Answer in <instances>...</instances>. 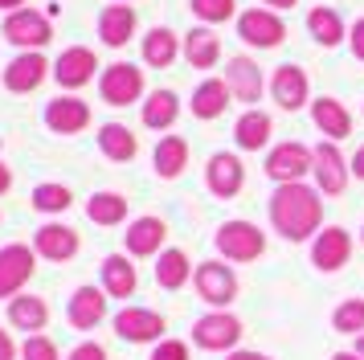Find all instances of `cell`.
<instances>
[{"label": "cell", "instance_id": "6da1fadb", "mask_svg": "<svg viewBox=\"0 0 364 360\" xmlns=\"http://www.w3.org/2000/svg\"><path fill=\"white\" fill-rule=\"evenodd\" d=\"M323 221V201L315 189H307L303 180L279 184L270 196V226L279 229L287 242H307L311 233H319Z\"/></svg>", "mask_w": 364, "mask_h": 360}, {"label": "cell", "instance_id": "7a4b0ae2", "mask_svg": "<svg viewBox=\"0 0 364 360\" xmlns=\"http://www.w3.org/2000/svg\"><path fill=\"white\" fill-rule=\"evenodd\" d=\"M213 242L230 262H254V258H262L266 233L254 226V221H225V226L217 229Z\"/></svg>", "mask_w": 364, "mask_h": 360}, {"label": "cell", "instance_id": "3957f363", "mask_svg": "<svg viewBox=\"0 0 364 360\" xmlns=\"http://www.w3.org/2000/svg\"><path fill=\"white\" fill-rule=\"evenodd\" d=\"M237 340H242V319L230 311H209L193 324V344L205 352H230Z\"/></svg>", "mask_w": 364, "mask_h": 360}, {"label": "cell", "instance_id": "277c9868", "mask_svg": "<svg viewBox=\"0 0 364 360\" xmlns=\"http://www.w3.org/2000/svg\"><path fill=\"white\" fill-rule=\"evenodd\" d=\"M193 282H197L200 299H205L209 307H217V311H225L233 299H237V278H233V270L225 266V262H200Z\"/></svg>", "mask_w": 364, "mask_h": 360}, {"label": "cell", "instance_id": "5b68a950", "mask_svg": "<svg viewBox=\"0 0 364 360\" xmlns=\"http://www.w3.org/2000/svg\"><path fill=\"white\" fill-rule=\"evenodd\" d=\"M37 270V250H29V245H4L0 250V299H17L21 287L33 278Z\"/></svg>", "mask_w": 364, "mask_h": 360}, {"label": "cell", "instance_id": "8992f818", "mask_svg": "<svg viewBox=\"0 0 364 360\" xmlns=\"http://www.w3.org/2000/svg\"><path fill=\"white\" fill-rule=\"evenodd\" d=\"M99 95L102 102H111V107H127L135 98L144 95V70H135L132 62H115L102 70L99 78Z\"/></svg>", "mask_w": 364, "mask_h": 360}, {"label": "cell", "instance_id": "52a82bcc", "mask_svg": "<svg viewBox=\"0 0 364 360\" xmlns=\"http://www.w3.org/2000/svg\"><path fill=\"white\" fill-rule=\"evenodd\" d=\"M0 33H4V41H13V46H21V49H41L53 37L46 13H37V9H17V13H9V21H4Z\"/></svg>", "mask_w": 364, "mask_h": 360}, {"label": "cell", "instance_id": "ba28073f", "mask_svg": "<svg viewBox=\"0 0 364 360\" xmlns=\"http://www.w3.org/2000/svg\"><path fill=\"white\" fill-rule=\"evenodd\" d=\"M311 168H315V152H307L303 144H279L266 156V176H274L279 184L303 180Z\"/></svg>", "mask_w": 364, "mask_h": 360}, {"label": "cell", "instance_id": "9c48e42d", "mask_svg": "<svg viewBox=\"0 0 364 360\" xmlns=\"http://www.w3.org/2000/svg\"><path fill=\"white\" fill-rule=\"evenodd\" d=\"M237 37H242L246 46L274 49L282 37H287V25H282L274 13H266V9H250V13L237 16Z\"/></svg>", "mask_w": 364, "mask_h": 360}, {"label": "cell", "instance_id": "30bf717a", "mask_svg": "<svg viewBox=\"0 0 364 360\" xmlns=\"http://www.w3.org/2000/svg\"><path fill=\"white\" fill-rule=\"evenodd\" d=\"M160 332H164V315L148 307H123L115 315V336L127 344H151L160 340Z\"/></svg>", "mask_w": 364, "mask_h": 360}, {"label": "cell", "instance_id": "8fae6325", "mask_svg": "<svg viewBox=\"0 0 364 360\" xmlns=\"http://www.w3.org/2000/svg\"><path fill=\"white\" fill-rule=\"evenodd\" d=\"M46 74H50V62H46L37 49H25L21 58L9 62V70H4V86H9L13 95H29V90H37V86L46 82Z\"/></svg>", "mask_w": 364, "mask_h": 360}, {"label": "cell", "instance_id": "7c38bea8", "mask_svg": "<svg viewBox=\"0 0 364 360\" xmlns=\"http://www.w3.org/2000/svg\"><path fill=\"white\" fill-rule=\"evenodd\" d=\"M33 250L50 262H70L78 254V229L62 226V221H50V226H41L33 233Z\"/></svg>", "mask_w": 364, "mask_h": 360}, {"label": "cell", "instance_id": "4fadbf2b", "mask_svg": "<svg viewBox=\"0 0 364 360\" xmlns=\"http://www.w3.org/2000/svg\"><path fill=\"white\" fill-rule=\"evenodd\" d=\"M315 184L323 196H340L348 189V168H344V156L336 152V144H319L315 147Z\"/></svg>", "mask_w": 364, "mask_h": 360}, {"label": "cell", "instance_id": "5bb4252c", "mask_svg": "<svg viewBox=\"0 0 364 360\" xmlns=\"http://www.w3.org/2000/svg\"><path fill=\"white\" fill-rule=\"evenodd\" d=\"M205 172H209V193L221 196V201L237 196L242 193V184H246V168H242V160L230 156V152H217Z\"/></svg>", "mask_w": 364, "mask_h": 360}, {"label": "cell", "instance_id": "9a60e30c", "mask_svg": "<svg viewBox=\"0 0 364 360\" xmlns=\"http://www.w3.org/2000/svg\"><path fill=\"white\" fill-rule=\"evenodd\" d=\"M348 254H352V238H348V229L340 226H328L323 233H315V245H311V262L319 266V270H340L348 262Z\"/></svg>", "mask_w": 364, "mask_h": 360}, {"label": "cell", "instance_id": "2e32d148", "mask_svg": "<svg viewBox=\"0 0 364 360\" xmlns=\"http://www.w3.org/2000/svg\"><path fill=\"white\" fill-rule=\"evenodd\" d=\"M66 315L78 332H95V327L107 319V291H99V287H78L74 299H70Z\"/></svg>", "mask_w": 364, "mask_h": 360}, {"label": "cell", "instance_id": "e0dca14e", "mask_svg": "<svg viewBox=\"0 0 364 360\" xmlns=\"http://www.w3.org/2000/svg\"><path fill=\"white\" fill-rule=\"evenodd\" d=\"M86 123H90V107L82 98H53L46 107V127L58 135H78Z\"/></svg>", "mask_w": 364, "mask_h": 360}, {"label": "cell", "instance_id": "ac0fdd59", "mask_svg": "<svg viewBox=\"0 0 364 360\" xmlns=\"http://www.w3.org/2000/svg\"><path fill=\"white\" fill-rule=\"evenodd\" d=\"M95 70H99L95 53H90L86 46H74V49H66V53L58 58V65H53V78L74 90V86H86V82L95 78Z\"/></svg>", "mask_w": 364, "mask_h": 360}, {"label": "cell", "instance_id": "d6986e66", "mask_svg": "<svg viewBox=\"0 0 364 360\" xmlns=\"http://www.w3.org/2000/svg\"><path fill=\"white\" fill-rule=\"evenodd\" d=\"M123 238H127V254L151 258V254H160V245H164V238H168V226L160 221V217H139V221L127 226Z\"/></svg>", "mask_w": 364, "mask_h": 360}, {"label": "cell", "instance_id": "ffe728a7", "mask_svg": "<svg viewBox=\"0 0 364 360\" xmlns=\"http://www.w3.org/2000/svg\"><path fill=\"white\" fill-rule=\"evenodd\" d=\"M270 90H274V102H279L282 111H299L307 102V74L299 65H279Z\"/></svg>", "mask_w": 364, "mask_h": 360}, {"label": "cell", "instance_id": "44dd1931", "mask_svg": "<svg viewBox=\"0 0 364 360\" xmlns=\"http://www.w3.org/2000/svg\"><path fill=\"white\" fill-rule=\"evenodd\" d=\"M225 86L237 102H258L262 95V70L250 62V58H233L230 70H225Z\"/></svg>", "mask_w": 364, "mask_h": 360}, {"label": "cell", "instance_id": "7402d4cb", "mask_svg": "<svg viewBox=\"0 0 364 360\" xmlns=\"http://www.w3.org/2000/svg\"><path fill=\"white\" fill-rule=\"evenodd\" d=\"M132 33H135V9H132V4H107V9H102L99 37L111 49L127 46V41H132Z\"/></svg>", "mask_w": 364, "mask_h": 360}, {"label": "cell", "instance_id": "603a6c76", "mask_svg": "<svg viewBox=\"0 0 364 360\" xmlns=\"http://www.w3.org/2000/svg\"><path fill=\"white\" fill-rule=\"evenodd\" d=\"M9 324L21 327V332H41V327L50 324L46 299H37V295H17V299H9Z\"/></svg>", "mask_w": 364, "mask_h": 360}, {"label": "cell", "instance_id": "cb8c5ba5", "mask_svg": "<svg viewBox=\"0 0 364 360\" xmlns=\"http://www.w3.org/2000/svg\"><path fill=\"white\" fill-rule=\"evenodd\" d=\"M135 266L127 262V254H111V258L102 262V291L111 295V299H127L135 295Z\"/></svg>", "mask_w": 364, "mask_h": 360}, {"label": "cell", "instance_id": "d4e9b609", "mask_svg": "<svg viewBox=\"0 0 364 360\" xmlns=\"http://www.w3.org/2000/svg\"><path fill=\"white\" fill-rule=\"evenodd\" d=\"M311 119H315V127L323 131L328 139H344L348 131H352V115H348L344 102H336V98H315Z\"/></svg>", "mask_w": 364, "mask_h": 360}, {"label": "cell", "instance_id": "484cf974", "mask_svg": "<svg viewBox=\"0 0 364 360\" xmlns=\"http://www.w3.org/2000/svg\"><path fill=\"white\" fill-rule=\"evenodd\" d=\"M99 147H102V156L115 160V164L135 160V152H139L132 127H123V123H107V127H99Z\"/></svg>", "mask_w": 364, "mask_h": 360}, {"label": "cell", "instance_id": "4316f807", "mask_svg": "<svg viewBox=\"0 0 364 360\" xmlns=\"http://www.w3.org/2000/svg\"><path fill=\"white\" fill-rule=\"evenodd\" d=\"M156 172L164 180H176L184 172V164H188V144H184L181 135H164L160 144H156Z\"/></svg>", "mask_w": 364, "mask_h": 360}, {"label": "cell", "instance_id": "83f0119b", "mask_svg": "<svg viewBox=\"0 0 364 360\" xmlns=\"http://www.w3.org/2000/svg\"><path fill=\"white\" fill-rule=\"evenodd\" d=\"M184 58H188V65H197V70L217 65V58H221V41H217V33L213 29H193L188 37H184Z\"/></svg>", "mask_w": 364, "mask_h": 360}, {"label": "cell", "instance_id": "f1b7e54d", "mask_svg": "<svg viewBox=\"0 0 364 360\" xmlns=\"http://www.w3.org/2000/svg\"><path fill=\"white\" fill-rule=\"evenodd\" d=\"M225 102H230V86L221 78H205L197 86V95H193V115L197 119H217L225 111Z\"/></svg>", "mask_w": 364, "mask_h": 360}, {"label": "cell", "instance_id": "f546056e", "mask_svg": "<svg viewBox=\"0 0 364 360\" xmlns=\"http://www.w3.org/2000/svg\"><path fill=\"white\" fill-rule=\"evenodd\" d=\"M233 139H237L242 152H258V147H266V139H270V115L246 111L242 119H237V127H233Z\"/></svg>", "mask_w": 364, "mask_h": 360}, {"label": "cell", "instance_id": "4dcf8cb0", "mask_svg": "<svg viewBox=\"0 0 364 360\" xmlns=\"http://www.w3.org/2000/svg\"><path fill=\"white\" fill-rule=\"evenodd\" d=\"M188 275H193V266L184 258V250H164L160 254V262H156V282L164 291H181L184 282H188Z\"/></svg>", "mask_w": 364, "mask_h": 360}, {"label": "cell", "instance_id": "1f68e13d", "mask_svg": "<svg viewBox=\"0 0 364 360\" xmlns=\"http://www.w3.org/2000/svg\"><path fill=\"white\" fill-rule=\"evenodd\" d=\"M176 115H181V102H176L172 90H151L148 102H144V123H148L151 131L172 127V123H176Z\"/></svg>", "mask_w": 364, "mask_h": 360}, {"label": "cell", "instance_id": "d6a6232c", "mask_svg": "<svg viewBox=\"0 0 364 360\" xmlns=\"http://www.w3.org/2000/svg\"><path fill=\"white\" fill-rule=\"evenodd\" d=\"M86 217L95 221V226H119L123 217H127V196L119 193H95L86 201Z\"/></svg>", "mask_w": 364, "mask_h": 360}, {"label": "cell", "instance_id": "836d02e7", "mask_svg": "<svg viewBox=\"0 0 364 360\" xmlns=\"http://www.w3.org/2000/svg\"><path fill=\"white\" fill-rule=\"evenodd\" d=\"M144 62L156 65V70H164V65L176 62V33L172 29H151L144 37Z\"/></svg>", "mask_w": 364, "mask_h": 360}, {"label": "cell", "instance_id": "e575fe53", "mask_svg": "<svg viewBox=\"0 0 364 360\" xmlns=\"http://www.w3.org/2000/svg\"><path fill=\"white\" fill-rule=\"evenodd\" d=\"M307 29H311V37H315L323 49L340 46V37H344L340 13H331V9H311V13H307Z\"/></svg>", "mask_w": 364, "mask_h": 360}, {"label": "cell", "instance_id": "d590c367", "mask_svg": "<svg viewBox=\"0 0 364 360\" xmlns=\"http://www.w3.org/2000/svg\"><path fill=\"white\" fill-rule=\"evenodd\" d=\"M331 327L340 332V336H356L364 332V299H344L336 315H331Z\"/></svg>", "mask_w": 364, "mask_h": 360}, {"label": "cell", "instance_id": "8d00e7d4", "mask_svg": "<svg viewBox=\"0 0 364 360\" xmlns=\"http://www.w3.org/2000/svg\"><path fill=\"white\" fill-rule=\"evenodd\" d=\"M33 209H41V213H66L70 209V189H66V184H37V189H33Z\"/></svg>", "mask_w": 364, "mask_h": 360}, {"label": "cell", "instance_id": "74e56055", "mask_svg": "<svg viewBox=\"0 0 364 360\" xmlns=\"http://www.w3.org/2000/svg\"><path fill=\"white\" fill-rule=\"evenodd\" d=\"M188 4H193V13L200 16V21H230L233 16V4H237V0H188Z\"/></svg>", "mask_w": 364, "mask_h": 360}, {"label": "cell", "instance_id": "f35d334b", "mask_svg": "<svg viewBox=\"0 0 364 360\" xmlns=\"http://www.w3.org/2000/svg\"><path fill=\"white\" fill-rule=\"evenodd\" d=\"M21 356L25 360H58V344L50 340V336H29V340H25V348H21Z\"/></svg>", "mask_w": 364, "mask_h": 360}, {"label": "cell", "instance_id": "ab89813d", "mask_svg": "<svg viewBox=\"0 0 364 360\" xmlns=\"http://www.w3.org/2000/svg\"><path fill=\"white\" fill-rule=\"evenodd\" d=\"M148 360H188V344L184 340H160L151 348Z\"/></svg>", "mask_w": 364, "mask_h": 360}, {"label": "cell", "instance_id": "60d3db41", "mask_svg": "<svg viewBox=\"0 0 364 360\" xmlns=\"http://www.w3.org/2000/svg\"><path fill=\"white\" fill-rule=\"evenodd\" d=\"M66 360H107V352H102L99 344H90V340H86V344H78V348H74V352H70Z\"/></svg>", "mask_w": 364, "mask_h": 360}, {"label": "cell", "instance_id": "b9f144b4", "mask_svg": "<svg viewBox=\"0 0 364 360\" xmlns=\"http://www.w3.org/2000/svg\"><path fill=\"white\" fill-rule=\"evenodd\" d=\"M352 53L364 62V21H356V25H352Z\"/></svg>", "mask_w": 364, "mask_h": 360}, {"label": "cell", "instance_id": "7bdbcfd3", "mask_svg": "<svg viewBox=\"0 0 364 360\" xmlns=\"http://www.w3.org/2000/svg\"><path fill=\"white\" fill-rule=\"evenodd\" d=\"M0 360H17V348H13V340H9L4 327H0Z\"/></svg>", "mask_w": 364, "mask_h": 360}, {"label": "cell", "instance_id": "ee69618b", "mask_svg": "<svg viewBox=\"0 0 364 360\" xmlns=\"http://www.w3.org/2000/svg\"><path fill=\"white\" fill-rule=\"evenodd\" d=\"M225 360H270V356H262V352H230Z\"/></svg>", "mask_w": 364, "mask_h": 360}, {"label": "cell", "instance_id": "f6af8a7d", "mask_svg": "<svg viewBox=\"0 0 364 360\" xmlns=\"http://www.w3.org/2000/svg\"><path fill=\"white\" fill-rule=\"evenodd\" d=\"M9 184H13V172H9V168L0 164V193H9Z\"/></svg>", "mask_w": 364, "mask_h": 360}, {"label": "cell", "instance_id": "bcb514c9", "mask_svg": "<svg viewBox=\"0 0 364 360\" xmlns=\"http://www.w3.org/2000/svg\"><path fill=\"white\" fill-rule=\"evenodd\" d=\"M352 172H356V176L364 180V147H360V152H356V160H352Z\"/></svg>", "mask_w": 364, "mask_h": 360}, {"label": "cell", "instance_id": "7dc6e473", "mask_svg": "<svg viewBox=\"0 0 364 360\" xmlns=\"http://www.w3.org/2000/svg\"><path fill=\"white\" fill-rule=\"evenodd\" d=\"M331 360H364V356H356V352H336Z\"/></svg>", "mask_w": 364, "mask_h": 360}, {"label": "cell", "instance_id": "c3c4849f", "mask_svg": "<svg viewBox=\"0 0 364 360\" xmlns=\"http://www.w3.org/2000/svg\"><path fill=\"white\" fill-rule=\"evenodd\" d=\"M17 4H25V0H0V9H13V13H17Z\"/></svg>", "mask_w": 364, "mask_h": 360}, {"label": "cell", "instance_id": "681fc988", "mask_svg": "<svg viewBox=\"0 0 364 360\" xmlns=\"http://www.w3.org/2000/svg\"><path fill=\"white\" fill-rule=\"evenodd\" d=\"M266 4H274V9H291L295 0H266Z\"/></svg>", "mask_w": 364, "mask_h": 360}, {"label": "cell", "instance_id": "f907efd6", "mask_svg": "<svg viewBox=\"0 0 364 360\" xmlns=\"http://www.w3.org/2000/svg\"><path fill=\"white\" fill-rule=\"evenodd\" d=\"M356 356H364V336H356Z\"/></svg>", "mask_w": 364, "mask_h": 360}, {"label": "cell", "instance_id": "816d5d0a", "mask_svg": "<svg viewBox=\"0 0 364 360\" xmlns=\"http://www.w3.org/2000/svg\"><path fill=\"white\" fill-rule=\"evenodd\" d=\"M360 233H364V229H360Z\"/></svg>", "mask_w": 364, "mask_h": 360}]
</instances>
